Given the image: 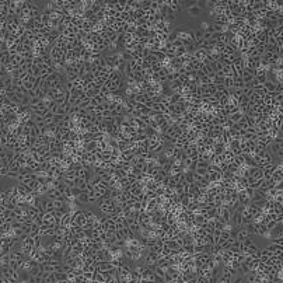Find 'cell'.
Segmentation results:
<instances>
[{
  "label": "cell",
  "mask_w": 283,
  "mask_h": 283,
  "mask_svg": "<svg viewBox=\"0 0 283 283\" xmlns=\"http://www.w3.org/2000/svg\"><path fill=\"white\" fill-rule=\"evenodd\" d=\"M189 13H192V16H196V13H199V8L191 7V8H189Z\"/></svg>",
  "instance_id": "obj_1"
}]
</instances>
